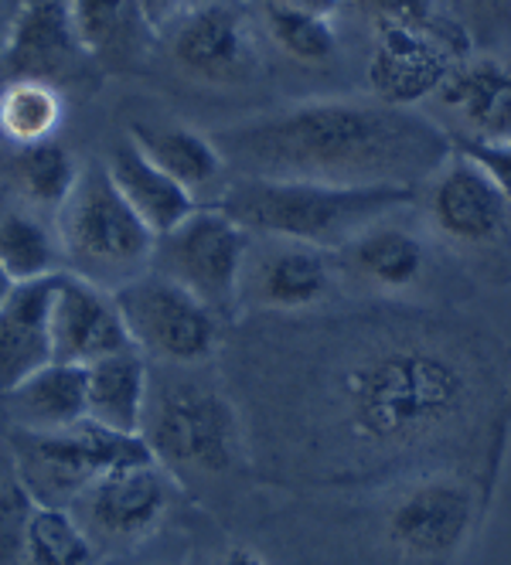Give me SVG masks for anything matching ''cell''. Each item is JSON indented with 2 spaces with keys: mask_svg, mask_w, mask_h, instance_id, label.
Segmentation results:
<instances>
[{
  "mask_svg": "<svg viewBox=\"0 0 511 565\" xmlns=\"http://www.w3.org/2000/svg\"><path fill=\"white\" fill-rule=\"evenodd\" d=\"M243 178L413 184L434 178L454 140L416 109L379 99H310L212 134Z\"/></svg>",
  "mask_w": 511,
  "mask_h": 565,
  "instance_id": "obj_1",
  "label": "cell"
},
{
  "mask_svg": "<svg viewBox=\"0 0 511 565\" xmlns=\"http://www.w3.org/2000/svg\"><path fill=\"white\" fill-rule=\"evenodd\" d=\"M467 398V365L426 341L379 344L341 379L344 426L369 450H406L444 433Z\"/></svg>",
  "mask_w": 511,
  "mask_h": 565,
  "instance_id": "obj_2",
  "label": "cell"
},
{
  "mask_svg": "<svg viewBox=\"0 0 511 565\" xmlns=\"http://www.w3.org/2000/svg\"><path fill=\"white\" fill-rule=\"evenodd\" d=\"M419 201L413 184H324V181H232L215 205L249 235L307 242L328 253L348 246L369 225Z\"/></svg>",
  "mask_w": 511,
  "mask_h": 565,
  "instance_id": "obj_3",
  "label": "cell"
},
{
  "mask_svg": "<svg viewBox=\"0 0 511 565\" xmlns=\"http://www.w3.org/2000/svg\"><path fill=\"white\" fill-rule=\"evenodd\" d=\"M65 269L99 287H124L153 259L157 235L109 178L106 164H83L75 191L55 215Z\"/></svg>",
  "mask_w": 511,
  "mask_h": 565,
  "instance_id": "obj_4",
  "label": "cell"
},
{
  "mask_svg": "<svg viewBox=\"0 0 511 565\" xmlns=\"http://www.w3.org/2000/svg\"><path fill=\"white\" fill-rule=\"evenodd\" d=\"M143 436L168 473L219 477L235 470L243 457V426L232 402L194 379L150 385Z\"/></svg>",
  "mask_w": 511,
  "mask_h": 565,
  "instance_id": "obj_5",
  "label": "cell"
},
{
  "mask_svg": "<svg viewBox=\"0 0 511 565\" xmlns=\"http://www.w3.org/2000/svg\"><path fill=\"white\" fill-rule=\"evenodd\" d=\"M157 463L143 433H120L93 419L72 429L14 433V467L18 480L31 491L38 504L68 508L78 501L89 483L103 473Z\"/></svg>",
  "mask_w": 511,
  "mask_h": 565,
  "instance_id": "obj_6",
  "label": "cell"
},
{
  "mask_svg": "<svg viewBox=\"0 0 511 565\" xmlns=\"http://www.w3.org/2000/svg\"><path fill=\"white\" fill-rule=\"evenodd\" d=\"M253 235L219 205H199L181 225L157 235L150 266L209 303L219 317L243 303V273Z\"/></svg>",
  "mask_w": 511,
  "mask_h": 565,
  "instance_id": "obj_7",
  "label": "cell"
},
{
  "mask_svg": "<svg viewBox=\"0 0 511 565\" xmlns=\"http://www.w3.org/2000/svg\"><path fill=\"white\" fill-rule=\"evenodd\" d=\"M113 294L124 310L134 348L143 358L188 369L202 365L219 351V313L171 276L143 269Z\"/></svg>",
  "mask_w": 511,
  "mask_h": 565,
  "instance_id": "obj_8",
  "label": "cell"
},
{
  "mask_svg": "<svg viewBox=\"0 0 511 565\" xmlns=\"http://www.w3.org/2000/svg\"><path fill=\"white\" fill-rule=\"evenodd\" d=\"M464 58H470L464 28L447 31L440 21L375 28L369 58L372 99L396 109H413L416 103L437 96Z\"/></svg>",
  "mask_w": 511,
  "mask_h": 565,
  "instance_id": "obj_9",
  "label": "cell"
},
{
  "mask_svg": "<svg viewBox=\"0 0 511 565\" xmlns=\"http://www.w3.org/2000/svg\"><path fill=\"white\" fill-rule=\"evenodd\" d=\"M475 524V494L457 477H423L388 504L385 539L406 562L440 565L460 552Z\"/></svg>",
  "mask_w": 511,
  "mask_h": 565,
  "instance_id": "obj_10",
  "label": "cell"
},
{
  "mask_svg": "<svg viewBox=\"0 0 511 565\" xmlns=\"http://www.w3.org/2000/svg\"><path fill=\"white\" fill-rule=\"evenodd\" d=\"M52 348L62 365H96V361L134 348L124 310L109 287L62 269L52 300Z\"/></svg>",
  "mask_w": 511,
  "mask_h": 565,
  "instance_id": "obj_11",
  "label": "cell"
},
{
  "mask_svg": "<svg viewBox=\"0 0 511 565\" xmlns=\"http://www.w3.org/2000/svg\"><path fill=\"white\" fill-rule=\"evenodd\" d=\"M426 201L434 228L457 246H494L511 228L508 198L478 160H470L457 147L434 174Z\"/></svg>",
  "mask_w": 511,
  "mask_h": 565,
  "instance_id": "obj_12",
  "label": "cell"
},
{
  "mask_svg": "<svg viewBox=\"0 0 511 565\" xmlns=\"http://www.w3.org/2000/svg\"><path fill=\"white\" fill-rule=\"evenodd\" d=\"M338 282L334 253L290 238H266V249L246 259L243 300L263 310H313L331 300Z\"/></svg>",
  "mask_w": 511,
  "mask_h": 565,
  "instance_id": "obj_13",
  "label": "cell"
},
{
  "mask_svg": "<svg viewBox=\"0 0 511 565\" xmlns=\"http://www.w3.org/2000/svg\"><path fill=\"white\" fill-rule=\"evenodd\" d=\"M174 62L205 83H239L256 65V45L246 18L222 0L191 4L171 28Z\"/></svg>",
  "mask_w": 511,
  "mask_h": 565,
  "instance_id": "obj_14",
  "label": "cell"
},
{
  "mask_svg": "<svg viewBox=\"0 0 511 565\" xmlns=\"http://www.w3.org/2000/svg\"><path fill=\"white\" fill-rule=\"evenodd\" d=\"M86 524L103 539L134 542L161 524L171 504V483L161 463L127 467L96 477L78 498ZM86 529V532H89Z\"/></svg>",
  "mask_w": 511,
  "mask_h": 565,
  "instance_id": "obj_15",
  "label": "cell"
},
{
  "mask_svg": "<svg viewBox=\"0 0 511 565\" xmlns=\"http://www.w3.org/2000/svg\"><path fill=\"white\" fill-rule=\"evenodd\" d=\"M55 276L18 282L8 294V300L0 303V395H11L34 372H42L55 361V348H52Z\"/></svg>",
  "mask_w": 511,
  "mask_h": 565,
  "instance_id": "obj_16",
  "label": "cell"
},
{
  "mask_svg": "<svg viewBox=\"0 0 511 565\" xmlns=\"http://www.w3.org/2000/svg\"><path fill=\"white\" fill-rule=\"evenodd\" d=\"M78 55L86 52L78 45L65 0H24L0 49L8 78H49V83H55Z\"/></svg>",
  "mask_w": 511,
  "mask_h": 565,
  "instance_id": "obj_17",
  "label": "cell"
},
{
  "mask_svg": "<svg viewBox=\"0 0 511 565\" xmlns=\"http://www.w3.org/2000/svg\"><path fill=\"white\" fill-rule=\"evenodd\" d=\"M464 140L511 143V68L498 58H464L437 93Z\"/></svg>",
  "mask_w": 511,
  "mask_h": 565,
  "instance_id": "obj_18",
  "label": "cell"
},
{
  "mask_svg": "<svg viewBox=\"0 0 511 565\" xmlns=\"http://www.w3.org/2000/svg\"><path fill=\"white\" fill-rule=\"evenodd\" d=\"M426 246L423 238L388 218L369 225L365 232H359L355 238L341 246L334 253L338 273H348L369 287L379 290H409L413 282H419V276L426 273Z\"/></svg>",
  "mask_w": 511,
  "mask_h": 565,
  "instance_id": "obj_19",
  "label": "cell"
},
{
  "mask_svg": "<svg viewBox=\"0 0 511 565\" xmlns=\"http://www.w3.org/2000/svg\"><path fill=\"white\" fill-rule=\"evenodd\" d=\"M103 164L153 235L171 232L199 209V198L184 191L174 178H168L130 137L116 143Z\"/></svg>",
  "mask_w": 511,
  "mask_h": 565,
  "instance_id": "obj_20",
  "label": "cell"
},
{
  "mask_svg": "<svg viewBox=\"0 0 511 565\" xmlns=\"http://www.w3.org/2000/svg\"><path fill=\"white\" fill-rule=\"evenodd\" d=\"M150 385L147 358L137 348L96 361L86 369L89 419L120 433H143Z\"/></svg>",
  "mask_w": 511,
  "mask_h": 565,
  "instance_id": "obj_21",
  "label": "cell"
},
{
  "mask_svg": "<svg viewBox=\"0 0 511 565\" xmlns=\"http://www.w3.org/2000/svg\"><path fill=\"white\" fill-rule=\"evenodd\" d=\"M11 398L18 429L55 433L89 419V388L83 365L52 361L42 372H34L24 385H18Z\"/></svg>",
  "mask_w": 511,
  "mask_h": 565,
  "instance_id": "obj_22",
  "label": "cell"
},
{
  "mask_svg": "<svg viewBox=\"0 0 511 565\" xmlns=\"http://www.w3.org/2000/svg\"><path fill=\"white\" fill-rule=\"evenodd\" d=\"M78 45L93 58H130L157 24L143 0H65Z\"/></svg>",
  "mask_w": 511,
  "mask_h": 565,
  "instance_id": "obj_23",
  "label": "cell"
},
{
  "mask_svg": "<svg viewBox=\"0 0 511 565\" xmlns=\"http://www.w3.org/2000/svg\"><path fill=\"white\" fill-rule=\"evenodd\" d=\"M130 140L194 198L209 191L228 168L215 140L191 127H134Z\"/></svg>",
  "mask_w": 511,
  "mask_h": 565,
  "instance_id": "obj_24",
  "label": "cell"
},
{
  "mask_svg": "<svg viewBox=\"0 0 511 565\" xmlns=\"http://www.w3.org/2000/svg\"><path fill=\"white\" fill-rule=\"evenodd\" d=\"M0 266L14 282L45 279L65 269L58 225H49L34 209L0 212Z\"/></svg>",
  "mask_w": 511,
  "mask_h": 565,
  "instance_id": "obj_25",
  "label": "cell"
},
{
  "mask_svg": "<svg viewBox=\"0 0 511 565\" xmlns=\"http://www.w3.org/2000/svg\"><path fill=\"white\" fill-rule=\"evenodd\" d=\"M65 99L49 78H8L0 89V134L14 147L55 140Z\"/></svg>",
  "mask_w": 511,
  "mask_h": 565,
  "instance_id": "obj_26",
  "label": "cell"
},
{
  "mask_svg": "<svg viewBox=\"0 0 511 565\" xmlns=\"http://www.w3.org/2000/svg\"><path fill=\"white\" fill-rule=\"evenodd\" d=\"M78 174H83V164H78L75 153L68 147H62L58 140L18 147L14 184H18L21 198L28 201V209H34V212L58 215L68 194L78 184Z\"/></svg>",
  "mask_w": 511,
  "mask_h": 565,
  "instance_id": "obj_27",
  "label": "cell"
},
{
  "mask_svg": "<svg viewBox=\"0 0 511 565\" xmlns=\"http://www.w3.org/2000/svg\"><path fill=\"white\" fill-rule=\"evenodd\" d=\"M24 565H96L93 535L68 508L38 504L28 524Z\"/></svg>",
  "mask_w": 511,
  "mask_h": 565,
  "instance_id": "obj_28",
  "label": "cell"
},
{
  "mask_svg": "<svg viewBox=\"0 0 511 565\" xmlns=\"http://www.w3.org/2000/svg\"><path fill=\"white\" fill-rule=\"evenodd\" d=\"M263 24L266 34L273 38L284 55L304 65H324L338 55V28L328 18L318 14H304L284 4H273L263 0Z\"/></svg>",
  "mask_w": 511,
  "mask_h": 565,
  "instance_id": "obj_29",
  "label": "cell"
},
{
  "mask_svg": "<svg viewBox=\"0 0 511 565\" xmlns=\"http://www.w3.org/2000/svg\"><path fill=\"white\" fill-rule=\"evenodd\" d=\"M34 508L38 501L18 477L0 483V565L24 562V542H28V524Z\"/></svg>",
  "mask_w": 511,
  "mask_h": 565,
  "instance_id": "obj_30",
  "label": "cell"
},
{
  "mask_svg": "<svg viewBox=\"0 0 511 565\" xmlns=\"http://www.w3.org/2000/svg\"><path fill=\"white\" fill-rule=\"evenodd\" d=\"M375 28L437 21V0H355Z\"/></svg>",
  "mask_w": 511,
  "mask_h": 565,
  "instance_id": "obj_31",
  "label": "cell"
},
{
  "mask_svg": "<svg viewBox=\"0 0 511 565\" xmlns=\"http://www.w3.org/2000/svg\"><path fill=\"white\" fill-rule=\"evenodd\" d=\"M454 147L460 153H467L470 160H478V164L494 178V184L501 188V194L508 198V205H511V143H481V140L457 137Z\"/></svg>",
  "mask_w": 511,
  "mask_h": 565,
  "instance_id": "obj_32",
  "label": "cell"
},
{
  "mask_svg": "<svg viewBox=\"0 0 511 565\" xmlns=\"http://www.w3.org/2000/svg\"><path fill=\"white\" fill-rule=\"evenodd\" d=\"M457 11L464 31L475 34H494L511 24V0H457Z\"/></svg>",
  "mask_w": 511,
  "mask_h": 565,
  "instance_id": "obj_33",
  "label": "cell"
},
{
  "mask_svg": "<svg viewBox=\"0 0 511 565\" xmlns=\"http://www.w3.org/2000/svg\"><path fill=\"white\" fill-rule=\"evenodd\" d=\"M273 4H284V8H294L304 14H318V18L334 21L344 8V0H273Z\"/></svg>",
  "mask_w": 511,
  "mask_h": 565,
  "instance_id": "obj_34",
  "label": "cell"
},
{
  "mask_svg": "<svg viewBox=\"0 0 511 565\" xmlns=\"http://www.w3.org/2000/svg\"><path fill=\"white\" fill-rule=\"evenodd\" d=\"M215 565H266V558H263L256 548H246V545H232V548H225V552L215 558Z\"/></svg>",
  "mask_w": 511,
  "mask_h": 565,
  "instance_id": "obj_35",
  "label": "cell"
},
{
  "mask_svg": "<svg viewBox=\"0 0 511 565\" xmlns=\"http://www.w3.org/2000/svg\"><path fill=\"white\" fill-rule=\"evenodd\" d=\"M143 4H147V11H150L153 24L161 21V18H178L181 11H188V8H191L188 0H143Z\"/></svg>",
  "mask_w": 511,
  "mask_h": 565,
  "instance_id": "obj_36",
  "label": "cell"
},
{
  "mask_svg": "<svg viewBox=\"0 0 511 565\" xmlns=\"http://www.w3.org/2000/svg\"><path fill=\"white\" fill-rule=\"evenodd\" d=\"M14 287H18V282L11 279V273H8L4 266H0V303H4V300H8V294H11Z\"/></svg>",
  "mask_w": 511,
  "mask_h": 565,
  "instance_id": "obj_37",
  "label": "cell"
}]
</instances>
